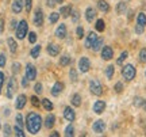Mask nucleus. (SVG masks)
I'll use <instances>...</instances> for the list:
<instances>
[{"mask_svg":"<svg viewBox=\"0 0 146 137\" xmlns=\"http://www.w3.org/2000/svg\"><path fill=\"white\" fill-rule=\"evenodd\" d=\"M42 117L39 114H36L34 111L29 113L26 117V128L27 130L31 133V134H36V133L41 130V126H42Z\"/></svg>","mask_w":146,"mask_h":137,"instance_id":"nucleus-1","label":"nucleus"},{"mask_svg":"<svg viewBox=\"0 0 146 137\" xmlns=\"http://www.w3.org/2000/svg\"><path fill=\"white\" fill-rule=\"evenodd\" d=\"M137 75V71H135V67L133 65V64H126L123 65V68H122V76H123V79L126 82H131V80L135 78Z\"/></svg>","mask_w":146,"mask_h":137,"instance_id":"nucleus-2","label":"nucleus"},{"mask_svg":"<svg viewBox=\"0 0 146 137\" xmlns=\"http://www.w3.org/2000/svg\"><path fill=\"white\" fill-rule=\"evenodd\" d=\"M27 33H29V25H27V22L25 19H22L16 26V38L23 39V38H26Z\"/></svg>","mask_w":146,"mask_h":137,"instance_id":"nucleus-3","label":"nucleus"},{"mask_svg":"<svg viewBox=\"0 0 146 137\" xmlns=\"http://www.w3.org/2000/svg\"><path fill=\"white\" fill-rule=\"evenodd\" d=\"M89 91H91V94L100 96L103 94V86H102V83L98 79H92L89 82Z\"/></svg>","mask_w":146,"mask_h":137,"instance_id":"nucleus-4","label":"nucleus"},{"mask_svg":"<svg viewBox=\"0 0 146 137\" xmlns=\"http://www.w3.org/2000/svg\"><path fill=\"white\" fill-rule=\"evenodd\" d=\"M146 27V14L139 12L137 16V26H135V33L137 34H142Z\"/></svg>","mask_w":146,"mask_h":137,"instance_id":"nucleus-5","label":"nucleus"},{"mask_svg":"<svg viewBox=\"0 0 146 137\" xmlns=\"http://www.w3.org/2000/svg\"><path fill=\"white\" fill-rule=\"evenodd\" d=\"M91 68V61H89L88 57H81L78 60V69H80V72H83V74H87Z\"/></svg>","mask_w":146,"mask_h":137,"instance_id":"nucleus-6","label":"nucleus"},{"mask_svg":"<svg viewBox=\"0 0 146 137\" xmlns=\"http://www.w3.org/2000/svg\"><path fill=\"white\" fill-rule=\"evenodd\" d=\"M16 79L15 78H10V80H8V84H7V98H12L14 96V94H15L16 91Z\"/></svg>","mask_w":146,"mask_h":137,"instance_id":"nucleus-7","label":"nucleus"},{"mask_svg":"<svg viewBox=\"0 0 146 137\" xmlns=\"http://www.w3.org/2000/svg\"><path fill=\"white\" fill-rule=\"evenodd\" d=\"M34 25L36 27H41L43 25V11L41 7H38L34 12Z\"/></svg>","mask_w":146,"mask_h":137,"instance_id":"nucleus-8","label":"nucleus"},{"mask_svg":"<svg viewBox=\"0 0 146 137\" xmlns=\"http://www.w3.org/2000/svg\"><path fill=\"white\" fill-rule=\"evenodd\" d=\"M25 76H26L30 82L36 79V68L33 64H27L26 65V75H25Z\"/></svg>","mask_w":146,"mask_h":137,"instance_id":"nucleus-9","label":"nucleus"},{"mask_svg":"<svg viewBox=\"0 0 146 137\" xmlns=\"http://www.w3.org/2000/svg\"><path fill=\"white\" fill-rule=\"evenodd\" d=\"M98 34L95 31H91L88 33V35H87V38H85V42H84V45H85V47L87 49H91L92 47V45H94L95 42H96V39H98Z\"/></svg>","mask_w":146,"mask_h":137,"instance_id":"nucleus-10","label":"nucleus"},{"mask_svg":"<svg viewBox=\"0 0 146 137\" xmlns=\"http://www.w3.org/2000/svg\"><path fill=\"white\" fill-rule=\"evenodd\" d=\"M64 118L69 122H73L74 121V118H76V113L73 110V107L70 106H66L65 109H64Z\"/></svg>","mask_w":146,"mask_h":137,"instance_id":"nucleus-11","label":"nucleus"},{"mask_svg":"<svg viewBox=\"0 0 146 137\" xmlns=\"http://www.w3.org/2000/svg\"><path fill=\"white\" fill-rule=\"evenodd\" d=\"M114 57V50L111 46H103L102 47V58L106 61H110L111 58Z\"/></svg>","mask_w":146,"mask_h":137,"instance_id":"nucleus-12","label":"nucleus"},{"mask_svg":"<svg viewBox=\"0 0 146 137\" xmlns=\"http://www.w3.org/2000/svg\"><path fill=\"white\" fill-rule=\"evenodd\" d=\"M23 5H25V0H14L12 5H11V10L14 14H21L23 10Z\"/></svg>","mask_w":146,"mask_h":137,"instance_id":"nucleus-13","label":"nucleus"},{"mask_svg":"<svg viewBox=\"0 0 146 137\" xmlns=\"http://www.w3.org/2000/svg\"><path fill=\"white\" fill-rule=\"evenodd\" d=\"M68 35V29H66V25H58L57 30H56V37L60 38V39H64V38Z\"/></svg>","mask_w":146,"mask_h":137,"instance_id":"nucleus-14","label":"nucleus"},{"mask_svg":"<svg viewBox=\"0 0 146 137\" xmlns=\"http://www.w3.org/2000/svg\"><path fill=\"white\" fill-rule=\"evenodd\" d=\"M27 103V96L25 94H21V95H18V98H16L15 100V107L18 109V110H22L25 106H26Z\"/></svg>","mask_w":146,"mask_h":137,"instance_id":"nucleus-15","label":"nucleus"},{"mask_svg":"<svg viewBox=\"0 0 146 137\" xmlns=\"http://www.w3.org/2000/svg\"><path fill=\"white\" fill-rule=\"evenodd\" d=\"M92 129H94L95 133H103L106 130V122L103 120H98V121L94 122L92 125Z\"/></svg>","mask_w":146,"mask_h":137,"instance_id":"nucleus-16","label":"nucleus"},{"mask_svg":"<svg viewBox=\"0 0 146 137\" xmlns=\"http://www.w3.org/2000/svg\"><path fill=\"white\" fill-rule=\"evenodd\" d=\"M60 50H61V47H60V45H57V43H49V45H47V53H49L52 57L58 56V54H60Z\"/></svg>","mask_w":146,"mask_h":137,"instance_id":"nucleus-17","label":"nucleus"},{"mask_svg":"<svg viewBox=\"0 0 146 137\" xmlns=\"http://www.w3.org/2000/svg\"><path fill=\"white\" fill-rule=\"evenodd\" d=\"M62 90H64V83H61V82H56V83L53 84L50 92H52L53 96H58V95L62 92Z\"/></svg>","mask_w":146,"mask_h":137,"instance_id":"nucleus-18","label":"nucleus"},{"mask_svg":"<svg viewBox=\"0 0 146 137\" xmlns=\"http://www.w3.org/2000/svg\"><path fill=\"white\" fill-rule=\"evenodd\" d=\"M94 113H96V114H102L103 111L106 110V102L104 100H96L94 103Z\"/></svg>","mask_w":146,"mask_h":137,"instance_id":"nucleus-19","label":"nucleus"},{"mask_svg":"<svg viewBox=\"0 0 146 137\" xmlns=\"http://www.w3.org/2000/svg\"><path fill=\"white\" fill-rule=\"evenodd\" d=\"M95 16H96V10L92 8V7H88V8L85 10V19L88 22H94Z\"/></svg>","mask_w":146,"mask_h":137,"instance_id":"nucleus-20","label":"nucleus"},{"mask_svg":"<svg viewBox=\"0 0 146 137\" xmlns=\"http://www.w3.org/2000/svg\"><path fill=\"white\" fill-rule=\"evenodd\" d=\"M60 14L62 15V18H69L72 15V5H61Z\"/></svg>","mask_w":146,"mask_h":137,"instance_id":"nucleus-21","label":"nucleus"},{"mask_svg":"<svg viewBox=\"0 0 146 137\" xmlns=\"http://www.w3.org/2000/svg\"><path fill=\"white\" fill-rule=\"evenodd\" d=\"M54 124H56V116L54 114H49V116L45 118V126L47 129H52L54 126Z\"/></svg>","mask_w":146,"mask_h":137,"instance_id":"nucleus-22","label":"nucleus"},{"mask_svg":"<svg viewBox=\"0 0 146 137\" xmlns=\"http://www.w3.org/2000/svg\"><path fill=\"white\" fill-rule=\"evenodd\" d=\"M70 103L73 107H80L81 106V95L80 94H73L70 98Z\"/></svg>","mask_w":146,"mask_h":137,"instance_id":"nucleus-23","label":"nucleus"},{"mask_svg":"<svg viewBox=\"0 0 146 137\" xmlns=\"http://www.w3.org/2000/svg\"><path fill=\"white\" fill-rule=\"evenodd\" d=\"M98 8H99L102 12H108L110 11V4L106 1V0H99V1H98Z\"/></svg>","mask_w":146,"mask_h":137,"instance_id":"nucleus-24","label":"nucleus"},{"mask_svg":"<svg viewBox=\"0 0 146 137\" xmlns=\"http://www.w3.org/2000/svg\"><path fill=\"white\" fill-rule=\"evenodd\" d=\"M7 43H8V47H10L11 53H16V50H18V43H16L15 39L10 37L7 39Z\"/></svg>","mask_w":146,"mask_h":137,"instance_id":"nucleus-25","label":"nucleus"},{"mask_svg":"<svg viewBox=\"0 0 146 137\" xmlns=\"http://www.w3.org/2000/svg\"><path fill=\"white\" fill-rule=\"evenodd\" d=\"M41 103H42V106H43V109L45 110H47V111H52L53 110V103H52V100L50 99H47V98H43V99L41 100Z\"/></svg>","mask_w":146,"mask_h":137,"instance_id":"nucleus-26","label":"nucleus"},{"mask_svg":"<svg viewBox=\"0 0 146 137\" xmlns=\"http://www.w3.org/2000/svg\"><path fill=\"white\" fill-rule=\"evenodd\" d=\"M95 29H96V31L99 33H103L106 30V25H104V21L103 19H98L96 23H95Z\"/></svg>","mask_w":146,"mask_h":137,"instance_id":"nucleus-27","label":"nucleus"},{"mask_svg":"<svg viewBox=\"0 0 146 137\" xmlns=\"http://www.w3.org/2000/svg\"><path fill=\"white\" fill-rule=\"evenodd\" d=\"M126 10H127V4H126L125 1H119L118 4H116V14H125Z\"/></svg>","mask_w":146,"mask_h":137,"instance_id":"nucleus-28","label":"nucleus"},{"mask_svg":"<svg viewBox=\"0 0 146 137\" xmlns=\"http://www.w3.org/2000/svg\"><path fill=\"white\" fill-rule=\"evenodd\" d=\"M70 63H72V58H70V56H68V54H64L62 57L60 58V65H61V67H66V65H69Z\"/></svg>","mask_w":146,"mask_h":137,"instance_id":"nucleus-29","label":"nucleus"},{"mask_svg":"<svg viewBox=\"0 0 146 137\" xmlns=\"http://www.w3.org/2000/svg\"><path fill=\"white\" fill-rule=\"evenodd\" d=\"M102 47H103V38H98V39H96V42L92 45L91 49H92L94 52H99Z\"/></svg>","mask_w":146,"mask_h":137,"instance_id":"nucleus-30","label":"nucleus"},{"mask_svg":"<svg viewBox=\"0 0 146 137\" xmlns=\"http://www.w3.org/2000/svg\"><path fill=\"white\" fill-rule=\"evenodd\" d=\"M69 78H70V82H73V83H77L78 75H77V71H76L74 68H70V71H69Z\"/></svg>","mask_w":146,"mask_h":137,"instance_id":"nucleus-31","label":"nucleus"},{"mask_svg":"<svg viewBox=\"0 0 146 137\" xmlns=\"http://www.w3.org/2000/svg\"><path fill=\"white\" fill-rule=\"evenodd\" d=\"M39 53H41V45H35V46H34V47L31 49L30 54H31V57H33V58H38Z\"/></svg>","mask_w":146,"mask_h":137,"instance_id":"nucleus-32","label":"nucleus"},{"mask_svg":"<svg viewBox=\"0 0 146 137\" xmlns=\"http://www.w3.org/2000/svg\"><path fill=\"white\" fill-rule=\"evenodd\" d=\"M60 12H52L50 14V16H49V22L52 23V25H54V23H57L58 19H60Z\"/></svg>","mask_w":146,"mask_h":137,"instance_id":"nucleus-33","label":"nucleus"},{"mask_svg":"<svg viewBox=\"0 0 146 137\" xmlns=\"http://www.w3.org/2000/svg\"><path fill=\"white\" fill-rule=\"evenodd\" d=\"M114 72H115V67L114 65H108V67L106 68V76H107V79H112Z\"/></svg>","mask_w":146,"mask_h":137,"instance_id":"nucleus-34","label":"nucleus"},{"mask_svg":"<svg viewBox=\"0 0 146 137\" xmlns=\"http://www.w3.org/2000/svg\"><path fill=\"white\" fill-rule=\"evenodd\" d=\"M127 57H129V52H127V50L122 52V54L119 56V58L116 60V64H118V65H122V64L125 63V60H126Z\"/></svg>","mask_w":146,"mask_h":137,"instance_id":"nucleus-35","label":"nucleus"},{"mask_svg":"<svg viewBox=\"0 0 146 137\" xmlns=\"http://www.w3.org/2000/svg\"><path fill=\"white\" fill-rule=\"evenodd\" d=\"M74 134V128H73V124L68 125V126L65 128V136L66 137H72Z\"/></svg>","mask_w":146,"mask_h":137,"instance_id":"nucleus-36","label":"nucleus"},{"mask_svg":"<svg viewBox=\"0 0 146 137\" xmlns=\"http://www.w3.org/2000/svg\"><path fill=\"white\" fill-rule=\"evenodd\" d=\"M138 60H139V63H142V64L146 63V47L141 49V52L138 54Z\"/></svg>","mask_w":146,"mask_h":137,"instance_id":"nucleus-37","label":"nucleus"},{"mask_svg":"<svg viewBox=\"0 0 146 137\" xmlns=\"http://www.w3.org/2000/svg\"><path fill=\"white\" fill-rule=\"evenodd\" d=\"M143 102H145V99H143V98H141V96H135L133 103H134V106H135V107H142Z\"/></svg>","mask_w":146,"mask_h":137,"instance_id":"nucleus-38","label":"nucleus"},{"mask_svg":"<svg viewBox=\"0 0 146 137\" xmlns=\"http://www.w3.org/2000/svg\"><path fill=\"white\" fill-rule=\"evenodd\" d=\"M14 132H15L16 136H19V137H25L26 134H25V132H23V129H22L19 125H16L15 128H14Z\"/></svg>","mask_w":146,"mask_h":137,"instance_id":"nucleus-39","label":"nucleus"},{"mask_svg":"<svg viewBox=\"0 0 146 137\" xmlns=\"http://www.w3.org/2000/svg\"><path fill=\"white\" fill-rule=\"evenodd\" d=\"M15 121H16V125H19L21 128L23 126V125H25V122H23V116H22L21 113H18V114H16Z\"/></svg>","mask_w":146,"mask_h":137,"instance_id":"nucleus-40","label":"nucleus"},{"mask_svg":"<svg viewBox=\"0 0 146 137\" xmlns=\"http://www.w3.org/2000/svg\"><path fill=\"white\" fill-rule=\"evenodd\" d=\"M114 90H115V92L120 94V92L123 91V83H122V82H116V84L114 86Z\"/></svg>","mask_w":146,"mask_h":137,"instance_id":"nucleus-41","label":"nucleus"},{"mask_svg":"<svg viewBox=\"0 0 146 137\" xmlns=\"http://www.w3.org/2000/svg\"><path fill=\"white\" fill-rule=\"evenodd\" d=\"M76 34H77L78 39H83L84 38V29H83V26H77V29H76Z\"/></svg>","mask_w":146,"mask_h":137,"instance_id":"nucleus-42","label":"nucleus"},{"mask_svg":"<svg viewBox=\"0 0 146 137\" xmlns=\"http://www.w3.org/2000/svg\"><path fill=\"white\" fill-rule=\"evenodd\" d=\"M29 42L30 43H35L36 42V33L30 31V34H29Z\"/></svg>","mask_w":146,"mask_h":137,"instance_id":"nucleus-43","label":"nucleus"},{"mask_svg":"<svg viewBox=\"0 0 146 137\" xmlns=\"http://www.w3.org/2000/svg\"><path fill=\"white\" fill-rule=\"evenodd\" d=\"M25 7H26V11L30 14V11L33 8V0H25Z\"/></svg>","mask_w":146,"mask_h":137,"instance_id":"nucleus-44","label":"nucleus"},{"mask_svg":"<svg viewBox=\"0 0 146 137\" xmlns=\"http://www.w3.org/2000/svg\"><path fill=\"white\" fill-rule=\"evenodd\" d=\"M3 132H4V136H11L12 134V130H11V126L8 125V124H5L4 125V128H3Z\"/></svg>","mask_w":146,"mask_h":137,"instance_id":"nucleus-45","label":"nucleus"},{"mask_svg":"<svg viewBox=\"0 0 146 137\" xmlns=\"http://www.w3.org/2000/svg\"><path fill=\"white\" fill-rule=\"evenodd\" d=\"M34 91H35V94H42L43 87H42L41 83H35V86H34Z\"/></svg>","mask_w":146,"mask_h":137,"instance_id":"nucleus-46","label":"nucleus"},{"mask_svg":"<svg viewBox=\"0 0 146 137\" xmlns=\"http://www.w3.org/2000/svg\"><path fill=\"white\" fill-rule=\"evenodd\" d=\"M30 100H31V105H33V106H35V107L41 106V102H39V99L36 98L35 95H34V96H31V98H30Z\"/></svg>","mask_w":146,"mask_h":137,"instance_id":"nucleus-47","label":"nucleus"},{"mask_svg":"<svg viewBox=\"0 0 146 137\" xmlns=\"http://www.w3.org/2000/svg\"><path fill=\"white\" fill-rule=\"evenodd\" d=\"M78 18H80V14H78L77 10H72V21L73 22H77Z\"/></svg>","mask_w":146,"mask_h":137,"instance_id":"nucleus-48","label":"nucleus"},{"mask_svg":"<svg viewBox=\"0 0 146 137\" xmlns=\"http://www.w3.org/2000/svg\"><path fill=\"white\" fill-rule=\"evenodd\" d=\"M21 71V64L19 63H14L12 64V74H18Z\"/></svg>","mask_w":146,"mask_h":137,"instance_id":"nucleus-49","label":"nucleus"},{"mask_svg":"<svg viewBox=\"0 0 146 137\" xmlns=\"http://www.w3.org/2000/svg\"><path fill=\"white\" fill-rule=\"evenodd\" d=\"M5 54L4 53H0V68H3V67H5Z\"/></svg>","mask_w":146,"mask_h":137,"instance_id":"nucleus-50","label":"nucleus"},{"mask_svg":"<svg viewBox=\"0 0 146 137\" xmlns=\"http://www.w3.org/2000/svg\"><path fill=\"white\" fill-rule=\"evenodd\" d=\"M4 84V74L0 71V92H1V87Z\"/></svg>","mask_w":146,"mask_h":137,"instance_id":"nucleus-51","label":"nucleus"},{"mask_svg":"<svg viewBox=\"0 0 146 137\" xmlns=\"http://www.w3.org/2000/svg\"><path fill=\"white\" fill-rule=\"evenodd\" d=\"M29 82H30V80H29L26 76H25V78L22 79V86H23V87H27V86H29Z\"/></svg>","mask_w":146,"mask_h":137,"instance_id":"nucleus-52","label":"nucleus"},{"mask_svg":"<svg viewBox=\"0 0 146 137\" xmlns=\"http://www.w3.org/2000/svg\"><path fill=\"white\" fill-rule=\"evenodd\" d=\"M46 4H47V7H54L57 3H56V0H47Z\"/></svg>","mask_w":146,"mask_h":137,"instance_id":"nucleus-53","label":"nucleus"},{"mask_svg":"<svg viewBox=\"0 0 146 137\" xmlns=\"http://www.w3.org/2000/svg\"><path fill=\"white\" fill-rule=\"evenodd\" d=\"M4 31V19L0 18V33Z\"/></svg>","mask_w":146,"mask_h":137,"instance_id":"nucleus-54","label":"nucleus"},{"mask_svg":"<svg viewBox=\"0 0 146 137\" xmlns=\"http://www.w3.org/2000/svg\"><path fill=\"white\" fill-rule=\"evenodd\" d=\"M16 26H18L16 21H15V19H12V21H11V29H16Z\"/></svg>","mask_w":146,"mask_h":137,"instance_id":"nucleus-55","label":"nucleus"},{"mask_svg":"<svg viewBox=\"0 0 146 137\" xmlns=\"http://www.w3.org/2000/svg\"><path fill=\"white\" fill-rule=\"evenodd\" d=\"M50 136H53V137H60V133H58V132H53Z\"/></svg>","mask_w":146,"mask_h":137,"instance_id":"nucleus-56","label":"nucleus"},{"mask_svg":"<svg viewBox=\"0 0 146 137\" xmlns=\"http://www.w3.org/2000/svg\"><path fill=\"white\" fill-rule=\"evenodd\" d=\"M142 109H143V110H146V100L143 102V105H142Z\"/></svg>","mask_w":146,"mask_h":137,"instance_id":"nucleus-57","label":"nucleus"},{"mask_svg":"<svg viewBox=\"0 0 146 137\" xmlns=\"http://www.w3.org/2000/svg\"><path fill=\"white\" fill-rule=\"evenodd\" d=\"M64 0H56V3H62Z\"/></svg>","mask_w":146,"mask_h":137,"instance_id":"nucleus-58","label":"nucleus"},{"mask_svg":"<svg viewBox=\"0 0 146 137\" xmlns=\"http://www.w3.org/2000/svg\"><path fill=\"white\" fill-rule=\"evenodd\" d=\"M145 76H146V72H145Z\"/></svg>","mask_w":146,"mask_h":137,"instance_id":"nucleus-59","label":"nucleus"}]
</instances>
